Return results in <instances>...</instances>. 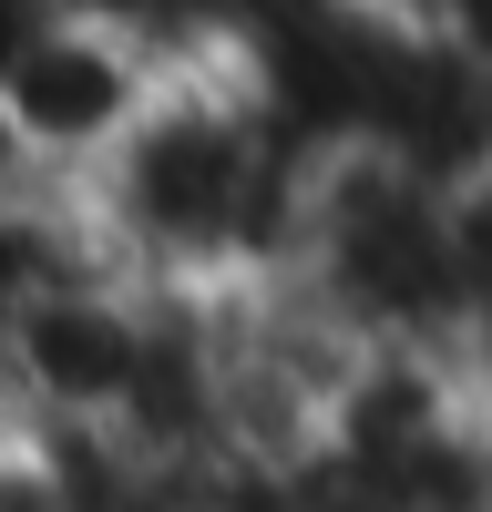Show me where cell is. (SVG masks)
<instances>
[{"mask_svg":"<svg viewBox=\"0 0 492 512\" xmlns=\"http://www.w3.org/2000/svg\"><path fill=\"white\" fill-rule=\"evenodd\" d=\"M185 52H205V41H175L134 11H93V0H41L0 52V134H11L31 195L93 185L134 144V123L154 113Z\"/></svg>","mask_w":492,"mask_h":512,"instance_id":"1","label":"cell"}]
</instances>
